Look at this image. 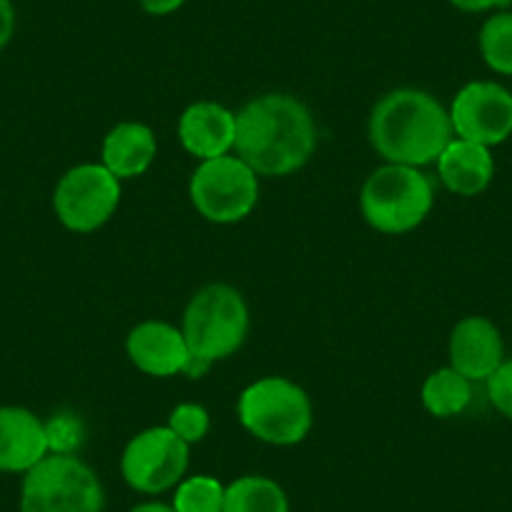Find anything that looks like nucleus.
Instances as JSON below:
<instances>
[{"label":"nucleus","instance_id":"1","mask_svg":"<svg viewBox=\"0 0 512 512\" xmlns=\"http://www.w3.org/2000/svg\"><path fill=\"white\" fill-rule=\"evenodd\" d=\"M234 151L256 176H289L317 151L312 111L292 93H264L236 113Z\"/></svg>","mask_w":512,"mask_h":512},{"label":"nucleus","instance_id":"2","mask_svg":"<svg viewBox=\"0 0 512 512\" xmlns=\"http://www.w3.org/2000/svg\"><path fill=\"white\" fill-rule=\"evenodd\" d=\"M367 134L372 149L387 164H435L447 149L452 131L450 111L432 93L417 88H397L374 103Z\"/></svg>","mask_w":512,"mask_h":512},{"label":"nucleus","instance_id":"3","mask_svg":"<svg viewBox=\"0 0 512 512\" xmlns=\"http://www.w3.org/2000/svg\"><path fill=\"white\" fill-rule=\"evenodd\" d=\"M435 184L417 166L384 164L367 176L359 194L364 221L379 234H407L430 216Z\"/></svg>","mask_w":512,"mask_h":512},{"label":"nucleus","instance_id":"4","mask_svg":"<svg viewBox=\"0 0 512 512\" xmlns=\"http://www.w3.org/2000/svg\"><path fill=\"white\" fill-rule=\"evenodd\" d=\"M241 427L259 442L274 447L299 445L314 425V407L307 392L287 377L251 382L236 402Z\"/></svg>","mask_w":512,"mask_h":512},{"label":"nucleus","instance_id":"5","mask_svg":"<svg viewBox=\"0 0 512 512\" xmlns=\"http://www.w3.org/2000/svg\"><path fill=\"white\" fill-rule=\"evenodd\" d=\"M191 357L214 364L231 357L249 334V307L239 289L206 284L186 304L181 322Z\"/></svg>","mask_w":512,"mask_h":512},{"label":"nucleus","instance_id":"6","mask_svg":"<svg viewBox=\"0 0 512 512\" xmlns=\"http://www.w3.org/2000/svg\"><path fill=\"white\" fill-rule=\"evenodd\" d=\"M103 507L101 480L81 457L48 452L23 475L21 512H103Z\"/></svg>","mask_w":512,"mask_h":512},{"label":"nucleus","instance_id":"7","mask_svg":"<svg viewBox=\"0 0 512 512\" xmlns=\"http://www.w3.org/2000/svg\"><path fill=\"white\" fill-rule=\"evenodd\" d=\"M194 209L211 224H236L259 201V176L236 154L201 161L189 181Z\"/></svg>","mask_w":512,"mask_h":512},{"label":"nucleus","instance_id":"8","mask_svg":"<svg viewBox=\"0 0 512 512\" xmlns=\"http://www.w3.org/2000/svg\"><path fill=\"white\" fill-rule=\"evenodd\" d=\"M191 445L169 427H149L128 440L121 455V475L141 495H161L179 485L189 470Z\"/></svg>","mask_w":512,"mask_h":512},{"label":"nucleus","instance_id":"9","mask_svg":"<svg viewBox=\"0 0 512 512\" xmlns=\"http://www.w3.org/2000/svg\"><path fill=\"white\" fill-rule=\"evenodd\" d=\"M121 204V181L103 164H78L58 179L53 211L68 231L91 234L111 221Z\"/></svg>","mask_w":512,"mask_h":512},{"label":"nucleus","instance_id":"10","mask_svg":"<svg viewBox=\"0 0 512 512\" xmlns=\"http://www.w3.org/2000/svg\"><path fill=\"white\" fill-rule=\"evenodd\" d=\"M455 139L492 149L512 136V93L495 81H472L450 106Z\"/></svg>","mask_w":512,"mask_h":512},{"label":"nucleus","instance_id":"11","mask_svg":"<svg viewBox=\"0 0 512 512\" xmlns=\"http://www.w3.org/2000/svg\"><path fill=\"white\" fill-rule=\"evenodd\" d=\"M126 354L144 374L151 377H176L184 374L191 352L184 332L161 319L136 324L126 337Z\"/></svg>","mask_w":512,"mask_h":512},{"label":"nucleus","instance_id":"12","mask_svg":"<svg viewBox=\"0 0 512 512\" xmlns=\"http://www.w3.org/2000/svg\"><path fill=\"white\" fill-rule=\"evenodd\" d=\"M505 362L502 334L487 317H465L450 334V367L470 382H485Z\"/></svg>","mask_w":512,"mask_h":512},{"label":"nucleus","instance_id":"13","mask_svg":"<svg viewBox=\"0 0 512 512\" xmlns=\"http://www.w3.org/2000/svg\"><path fill=\"white\" fill-rule=\"evenodd\" d=\"M179 141L194 159H219L234 151L236 113L216 101H196L181 113Z\"/></svg>","mask_w":512,"mask_h":512},{"label":"nucleus","instance_id":"14","mask_svg":"<svg viewBox=\"0 0 512 512\" xmlns=\"http://www.w3.org/2000/svg\"><path fill=\"white\" fill-rule=\"evenodd\" d=\"M48 455L46 425L26 407H0V472L26 475Z\"/></svg>","mask_w":512,"mask_h":512},{"label":"nucleus","instance_id":"15","mask_svg":"<svg viewBox=\"0 0 512 512\" xmlns=\"http://www.w3.org/2000/svg\"><path fill=\"white\" fill-rule=\"evenodd\" d=\"M156 134L146 123L123 121L116 123L106 134L101 146V164L116 176L118 181L136 179L146 174L156 161Z\"/></svg>","mask_w":512,"mask_h":512},{"label":"nucleus","instance_id":"16","mask_svg":"<svg viewBox=\"0 0 512 512\" xmlns=\"http://www.w3.org/2000/svg\"><path fill=\"white\" fill-rule=\"evenodd\" d=\"M435 164L445 189L457 196L482 194L495 176V159L490 149L465 139H452Z\"/></svg>","mask_w":512,"mask_h":512},{"label":"nucleus","instance_id":"17","mask_svg":"<svg viewBox=\"0 0 512 512\" xmlns=\"http://www.w3.org/2000/svg\"><path fill=\"white\" fill-rule=\"evenodd\" d=\"M224 512H289V497L272 477L244 475L226 485Z\"/></svg>","mask_w":512,"mask_h":512},{"label":"nucleus","instance_id":"18","mask_svg":"<svg viewBox=\"0 0 512 512\" xmlns=\"http://www.w3.org/2000/svg\"><path fill=\"white\" fill-rule=\"evenodd\" d=\"M472 402V382L457 369L440 367L422 384V405L432 417H457Z\"/></svg>","mask_w":512,"mask_h":512},{"label":"nucleus","instance_id":"19","mask_svg":"<svg viewBox=\"0 0 512 512\" xmlns=\"http://www.w3.org/2000/svg\"><path fill=\"white\" fill-rule=\"evenodd\" d=\"M482 61L502 76H512V13L500 11L480 28Z\"/></svg>","mask_w":512,"mask_h":512},{"label":"nucleus","instance_id":"20","mask_svg":"<svg viewBox=\"0 0 512 512\" xmlns=\"http://www.w3.org/2000/svg\"><path fill=\"white\" fill-rule=\"evenodd\" d=\"M226 485L211 475L184 477L174 487L171 507L176 512H224Z\"/></svg>","mask_w":512,"mask_h":512},{"label":"nucleus","instance_id":"21","mask_svg":"<svg viewBox=\"0 0 512 512\" xmlns=\"http://www.w3.org/2000/svg\"><path fill=\"white\" fill-rule=\"evenodd\" d=\"M43 425H46V442L51 455H76L78 447L83 445L86 427H83L81 417H76L73 412H58Z\"/></svg>","mask_w":512,"mask_h":512},{"label":"nucleus","instance_id":"22","mask_svg":"<svg viewBox=\"0 0 512 512\" xmlns=\"http://www.w3.org/2000/svg\"><path fill=\"white\" fill-rule=\"evenodd\" d=\"M169 430H174L186 445H196V442L204 440L209 435L211 417L209 412L201 405L194 402H184V405H176L169 415Z\"/></svg>","mask_w":512,"mask_h":512},{"label":"nucleus","instance_id":"23","mask_svg":"<svg viewBox=\"0 0 512 512\" xmlns=\"http://www.w3.org/2000/svg\"><path fill=\"white\" fill-rule=\"evenodd\" d=\"M485 382L492 407L507 420H512V359H505Z\"/></svg>","mask_w":512,"mask_h":512},{"label":"nucleus","instance_id":"24","mask_svg":"<svg viewBox=\"0 0 512 512\" xmlns=\"http://www.w3.org/2000/svg\"><path fill=\"white\" fill-rule=\"evenodd\" d=\"M16 33V8L11 0H0V51L11 43Z\"/></svg>","mask_w":512,"mask_h":512},{"label":"nucleus","instance_id":"25","mask_svg":"<svg viewBox=\"0 0 512 512\" xmlns=\"http://www.w3.org/2000/svg\"><path fill=\"white\" fill-rule=\"evenodd\" d=\"M457 11L465 13H485L492 11V8H505L510 0H450Z\"/></svg>","mask_w":512,"mask_h":512},{"label":"nucleus","instance_id":"26","mask_svg":"<svg viewBox=\"0 0 512 512\" xmlns=\"http://www.w3.org/2000/svg\"><path fill=\"white\" fill-rule=\"evenodd\" d=\"M139 3L149 16H169V13L179 11L186 0H139Z\"/></svg>","mask_w":512,"mask_h":512},{"label":"nucleus","instance_id":"27","mask_svg":"<svg viewBox=\"0 0 512 512\" xmlns=\"http://www.w3.org/2000/svg\"><path fill=\"white\" fill-rule=\"evenodd\" d=\"M128 512H176L174 507L171 505H166V502H141V505H136V507H131V510Z\"/></svg>","mask_w":512,"mask_h":512}]
</instances>
